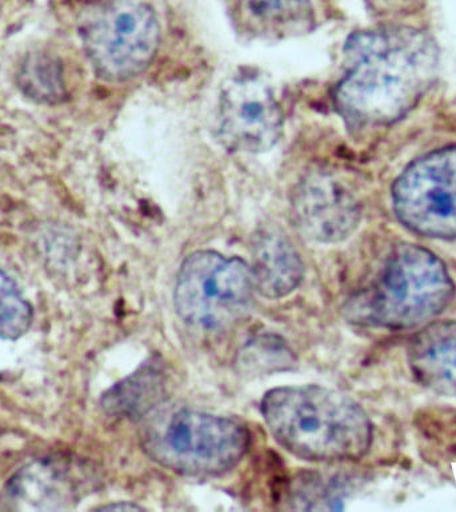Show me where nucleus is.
Masks as SVG:
<instances>
[{"label":"nucleus","mask_w":456,"mask_h":512,"mask_svg":"<svg viewBox=\"0 0 456 512\" xmlns=\"http://www.w3.org/2000/svg\"><path fill=\"white\" fill-rule=\"evenodd\" d=\"M347 74L334 102L347 122L390 124L406 115L431 87L438 48L427 32L382 27L352 34L344 46Z\"/></svg>","instance_id":"nucleus-1"},{"label":"nucleus","mask_w":456,"mask_h":512,"mask_svg":"<svg viewBox=\"0 0 456 512\" xmlns=\"http://www.w3.org/2000/svg\"><path fill=\"white\" fill-rule=\"evenodd\" d=\"M260 411L276 442L300 459L356 460L371 446L366 412L332 388L315 384L274 388L263 396Z\"/></svg>","instance_id":"nucleus-2"},{"label":"nucleus","mask_w":456,"mask_h":512,"mask_svg":"<svg viewBox=\"0 0 456 512\" xmlns=\"http://www.w3.org/2000/svg\"><path fill=\"white\" fill-rule=\"evenodd\" d=\"M455 287L438 256L416 244H399L375 282L344 304V315L362 326L404 330L438 316Z\"/></svg>","instance_id":"nucleus-3"},{"label":"nucleus","mask_w":456,"mask_h":512,"mask_svg":"<svg viewBox=\"0 0 456 512\" xmlns=\"http://www.w3.org/2000/svg\"><path fill=\"white\" fill-rule=\"evenodd\" d=\"M250 442V432L238 420L190 408L156 412L140 431L148 458L192 478L232 470L247 454Z\"/></svg>","instance_id":"nucleus-4"},{"label":"nucleus","mask_w":456,"mask_h":512,"mask_svg":"<svg viewBox=\"0 0 456 512\" xmlns=\"http://www.w3.org/2000/svg\"><path fill=\"white\" fill-rule=\"evenodd\" d=\"M79 34L96 74L126 82L146 71L160 44L154 10L140 0H100L83 12Z\"/></svg>","instance_id":"nucleus-5"},{"label":"nucleus","mask_w":456,"mask_h":512,"mask_svg":"<svg viewBox=\"0 0 456 512\" xmlns=\"http://www.w3.org/2000/svg\"><path fill=\"white\" fill-rule=\"evenodd\" d=\"M254 290L250 266L243 259L195 251L176 275L175 310L199 330H223L247 314Z\"/></svg>","instance_id":"nucleus-6"},{"label":"nucleus","mask_w":456,"mask_h":512,"mask_svg":"<svg viewBox=\"0 0 456 512\" xmlns=\"http://www.w3.org/2000/svg\"><path fill=\"white\" fill-rule=\"evenodd\" d=\"M400 222L427 238H456V146L414 160L392 187Z\"/></svg>","instance_id":"nucleus-7"},{"label":"nucleus","mask_w":456,"mask_h":512,"mask_svg":"<svg viewBox=\"0 0 456 512\" xmlns=\"http://www.w3.org/2000/svg\"><path fill=\"white\" fill-rule=\"evenodd\" d=\"M218 130L230 150L259 154L279 142L283 114L274 91L258 75L227 79L220 91Z\"/></svg>","instance_id":"nucleus-8"},{"label":"nucleus","mask_w":456,"mask_h":512,"mask_svg":"<svg viewBox=\"0 0 456 512\" xmlns=\"http://www.w3.org/2000/svg\"><path fill=\"white\" fill-rule=\"evenodd\" d=\"M291 215L308 239L338 243L354 234L362 219V208L350 188L334 174L311 171L292 191Z\"/></svg>","instance_id":"nucleus-9"},{"label":"nucleus","mask_w":456,"mask_h":512,"mask_svg":"<svg viewBox=\"0 0 456 512\" xmlns=\"http://www.w3.org/2000/svg\"><path fill=\"white\" fill-rule=\"evenodd\" d=\"M83 487L80 470L66 459L44 458L16 472L0 496L6 510L56 511L76 502Z\"/></svg>","instance_id":"nucleus-10"},{"label":"nucleus","mask_w":456,"mask_h":512,"mask_svg":"<svg viewBox=\"0 0 456 512\" xmlns=\"http://www.w3.org/2000/svg\"><path fill=\"white\" fill-rule=\"evenodd\" d=\"M408 364L422 386L456 398V320L424 326L408 344Z\"/></svg>","instance_id":"nucleus-11"},{"label":"nucleus","mask_w":456,"mask_h":512,"mask_svg":"<svg viewBox=\"0 0 456 512\" xmlns=\"http://www.w3.org/2000/svg\"><path fill=\"white\" fill-rule=\"evenodd\" d=\"M254 288L268 299L290 295L304 278V264L294 244L274 231L260 232L252 244Z\"/></svg>","instance_id":"nucleus-12"},{"label":"nucleus","mask_w":456,"mask_h":512,"mask_svg":"<svg viewBox=\"0 0 456 512\" xmlns=\"http://www.w3.org/2000/svg\"><path fill=\"white\" fill-rule=\"evenodd\" d=\"M244 26L263 38H291L314 27L310 0H239Z\"/></svg>","instance_id":"nucleus-13"},{"label":"nucleus","mask_w":456,"mask_h":512,"mask_svg":"<svg viewBox=\"0 0 456 512\" xmlns=\"http://www.w3.org/2000/svg\"><path fill=\"white\" fill-rule=\"evenodd\" d=\"M168 379L158 366L146 364L103 395V410L112 416L142 419L164 402Z\"/></svg>","instance_id":"nucleus-14"},{"label":"nucleus","mask_w":456,"mask_h":512,"mask_svg":"<svg viewBox=\"0 0 456 512\" xmlns=\"http://www.w3.org/2000/svg\"><path fill=\"white\" fill-rule=\"evenodd\" d=\"M19 84L24 94L40 103H58L66 95L62 66L44 54L28 56L20 67Z\"/></svg>","instance_id":"nucleus-15"},{"label":"nucleus","mask_w":456,"mask_h":512,"mask_svg":"<svg viewBox=\"0 0 456 512\" xmlns=\"http://www.w3.org/2000/svg\"><path fill=\"white\" fill-rule=\"evenodd\" d=\"M32 306L18 284L0 268V339L22 338L32 324Z\"/></svg>","instance_id":"nucleus-16"},{"label":"nucleus","mask_w":456,"mask_h":512,"mask_svg":"<svg viewBox=\"0 0 456 512\" xmlns=\"http://www.w3.org/2000/svg\"><path fill=\"white\" fill-rule=\"evenodd\" d=\"M98 510L142 511L143 507L138 506V504L123 502V503L107 504V506L99 507Z\"/></svg>","instance_id":"nucleus-17"}]
</instances>
